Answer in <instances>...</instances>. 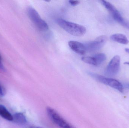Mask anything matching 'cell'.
<instances>
[{
	"label": "cell",
	"instance_id": "6da1fadb",
	"mask_svg": "<svg viewBox=\"0 0 129 128\" xmlns=\"http://www.w3.org/2000/svg\"><path fill=\"white\" fill-rule=\"evenodd\" d=\"M57 22L61 28L73 36L80 37L84 35L86 32L85 28L81 25L61 19H58Z\"/></svg>",
	"mask_w": 129,
	"mask_h": 128
},
{
	"label": "cell",
	"instance_id": "7a4b0ae2",
	"mask_svg": "<svg viewBox=\"0 0 129 128\" xmlns=\"http://www.w3.org/2000/svg\"><path fill=\"white\" fill-rule=\"evenodd\" d=\"M27 14L31 21L39 30L45 31L49 28L47 23L40 16L38 12L32 7H29L27 10Z\"/></svg>",
	"mask_w": 129,
	"mask_h": 128
},
{
	"label": "cell",
	"instance_id": "3957f363",
	"mask_svg": "<svg viewBox=\"0 0 129 128\" xmlns=\"http://www.w3.org/2000/svg\"><path fill=\"white\" fill-rule=\"evenodd\" d=\"M89 74L99 82L116 89L120 92H123L124 86L122 83L117 80L113 78H108L94 73H91Z\"/></svg>",
	"mask_w": 129,
	"mask_h": 128
},
{
	"label": "cell",
	"instance_id": "277c9868",
	"mask_svg": "<svg viewBox=\"0 0 129 128\" xmlns=\"http://www.w3.org/2000/svg\"><path fill=\"white\" fill-rule=\"evenodd\" d=\"M101 2L104 7L110 13L113 19L116 21L125 28L129 29V22L123 18L115 6L107 1H102Z\"/></svg>",
	"mask_w": 129,
	"mask_h": 128
},
{
	"label": "cell",
	"instance_id": "5b68a950",
	"mask_svg": "<svg viewBox=\"0 0 129 128\" xmlns=\"http://www.w3.org/2000/svg\"><path fill=\"white\" fill-rule=\"evenodd\" d=\"M48 115L56 125L60 128H76L68 123L56 110L50 107H47Z\"/></svg>",
	"mask_w": 129,
	"mask_h": 128
},
{
	"label": "cell",
	"instance_id": "8992f818",
	"mask_svg": "<svg viewBox=\"0 0 129 128\" xmlns=\"http://www.w3.org/2000/svg\"><path fill=\"white\" fill-rule=\"evenodd\" d=\"M107 37L104 35L100 36L94 40L84 43L86 52H94L101 49L106 43Z\"/></svg>",
	"mask_w": 129,
	"mask_h": 128
},
{
	"label": "cell",
	"instance_id": "52a82bcc",
	"mask_svg": "<svg viewBox=\"0 0 129 128\" xmlns=\"http://www.w3.org/2000/svg\"><path fill=\"white\" fill-rule=\"evenodd\" d=\"M120 57L118 55L114 56L107 66L105 74L110 77L116 75L120 71Z\"/></svg>",
	"mask_w": 129,
	"mask_h": 128
},
{
	"label": "cell",
	"instance_id": "ba28073f",
	"mask_svg": "<svg viewBox=\"0 0 129 128\" xmlns=\"http://www.w3.org/2000/svg\"><path fill=\"white\" fill-rule=\"evenodd\" d=\"M70 48L76 53L83 55L86 53V49L84 44L74 41H71L68 42Z\"/></svg>",
	"mask_w": 129,
	"mask_h": 128
},
{
	"label": "cell",
	"instance_id": "9c48e42d",
	"mask_svg": "<svg viewBox=\"0 0 129 128\" xmlns=\"http://www.w3.org/2000/svg\"><path fill=\"white\" fill-rule=\"evenodd\" d=\"M110 39L113 41L125 45L128 44L129 43L127 37L125 35L122 34H116L112 35L111 36Z\"/></svg>",
	"mask_w": 129,
	"mask_h": 128
},
{
	"label": "cell",
	"instance_id": "30bf717a",
	"mask_svg": "<svg viewBox=\"0 0 129 128\" xmlns=\"http://www.w3.org/2000/svg\"><path fill=\"white\" fill-rule=\"evenodd\" d=\"M0 116L2 118L7 121H13V115L8 110L6 107L2 104H0Z\"/></svg>",
	"mask_w": 129,
	"mask_h": 128
},
{
	"label": "cell",
	"instance_id": "8fae6325",
	"mask_svg": "<svg viewBox=\"0 0 129 128\" xmlns=\"http://www.w3.org/2000/svg\"><path fill=\"white\" fill-rule=\"evenodd\" d=\"M14 122L19 125H24L27 122V119L25 115L21 112H17L13 115Z\"/></svg>",
	"mask_w": 129,
	"mask_h": 128
},
{
	"label": "cell",
	"instance_id": "7c38bea8",
	"mask_svg": "<svg viewBox=\"0 0 129 128\" xmlns=\"http://www.w3.org/2000/svg\"><path fill=\"white\" fill-rule=\"evenodd\" d=\"M95 60L96 66H99L103 63L107 59L106 55L104 53H100L96 54L93 56Z\"/></svg>",
	"mask_w": 129,
	"mask_h": 128
},
{
	"label": "cell",
	"instance_id": "4fadbf2b",
	"mask_svg": "<svg viewBox=\"0 0 129 128\" xmlns=\"http://www.w3.org/2000/svg\"><path fill=\"white\" fill-rule=\"evenodd\" d=\"M81 59L85 63L94 66H96L95 60L93 56H84L82 57Z\"/></svg>",
	"mask_w": 129,
	"mask_h": 128
},
{
	"label": "cell",
	"instance_id": "5bb4252c",
	"mask_svg": "<svg viewBox=\"0 0 129 128\" xmlns=\"http://www.w3.org/2000/svg\"><path fill=\"white\" fill-rule=\"evenodd\" d=\"M69 2L71 5L73 6H77L80 4V2L78 1H69Z\"/></svg>",
	"mask_w": 129,
	"mask_h": 128
},
{
	"label": "cell",
	"instance_id": "9a60e30c",
	"mask_svg": "<svg viewBox=\"0 0 129 128\" xmlns=\"http://www.w3.org/2000/svg\"><path fill=\"white\" fill-rule=\"evenodd\" d=\"M5 93L4 89L1 85L0 84V97H3Z\"/></svg>",
	"mask_w": 129,
	"mask_h": 128
},
{
	"label": "cell",
	"instance_id": "2e32d148",
	"mask_svg": "<svg viewBox=\"0 0 129 128\" xmlns=\"http://www.w3.org/2000/svg\"><path fill=\"white\" fill-rule=\"evenodd\" d=\"M0 70H4V68L2 64V62L1 58V56H0Z\"/></svg>",
	"mask_w": 129,
	"mask_h": 128
},
{
	"label": "cell",
	"instance_id": "e0dca14e",
	"mask_svg": "<svg viewBox=\"0 0 129 128\" xmlns=\"http://www.w3.org/2000/svg\"><path fill=\"white\" fill-rule=\"evenodd\" d=\"M124 86H125V87L126 88H127L129 89V84H125Z\"/></svg>",
	"mask_w": 129,
	"mask_h": 128
},
{
	"label": "cell",
	"instance_id": "ac0fdd59",
	"mask_svg": "<svg viewBox=\"0 0 129 128\" xmlns=\"http://www.w3.org/2000/svg\"><path fill=\"white\" fill-rule=\"evenodd\" d=\"M29 128H43L41 127H37V126H32V127H30Z\"/></svg>",
	"mask_w": 129,
	"mask_h": 128
},
{
	"label": "cell",
	"instance_id": "d6986e66",
	"mask_svg": "<svg viewBox=\"0 0 129 128\" xmlns=\"http://www.w3.org/2000/svg\"><path fill=\"white\" fill-rule=\"evenodd\" d=\"M125 51L127 53H129V49L126 48V49H125Z\"/></svg>",
	"mask_w": 129,
	"mask_h": 128
},
{
	"label": "cell",
	"instance_id": "ffe728a7",
	"mask_svg": "<svg viewBox=\"0 0 129 128\" xmlns=\"http://www.w3.org/2000/svg\"><path fill=\"white\" fill-rule=\"evenodd\" d=\"M124 64H127L129 65V62H124Z\"/></svg>",
	"mask_w": 129,
	"mask_h": 128
}]
</instances>
